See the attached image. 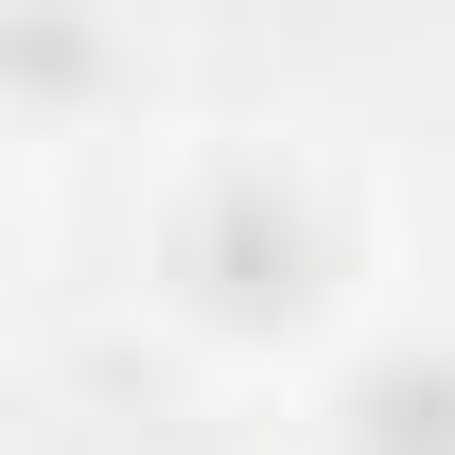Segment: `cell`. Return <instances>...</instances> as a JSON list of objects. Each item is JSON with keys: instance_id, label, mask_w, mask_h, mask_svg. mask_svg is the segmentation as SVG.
<instances>
[{"instance_id": "1", "label": "cell", "mask_w": 455, "mask_h": 455, "mask_svg": "<svg viewBox=\"0 0 455 455\" xmlns=\"http://www.w3.org/2000/svg\"><path fill=\"white\" fill-rule=\"evenodd\" d=\"M175 281H193V315H228V333H281V315H315V211H298L281 175H228V193H193V228H175Z\"/></svg>"}, {"instance_id": "2", "label": "cell", "mask_w": 455, "mask_h": 455, "mask_svg": "<svg viewBox=\"0 0 455 455\" xmlns=\"http://www.w3.org/2000/svg\"><path fill=\"white\" fill-rule=\"evenodd\" d=\"M333 420H350V455H455V350H368Z\"/></svg>"}]
</instances>
